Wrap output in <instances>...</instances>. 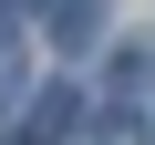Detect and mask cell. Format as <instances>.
I'll list each match as a JSON object with an SVG mask.
<instances>
[{"instance_id": "cell-3", "label": "cell", "mask_w": 155, "mask_h": 145, "mask_svg": "<svg viewBox=\"0 0 155 145\" xmlns=\"http://www.w3.org/2000/svg\"><path fill=\"white\" fill-rule=\"evenodd\" d=\"M114 93H155V52H124L114 62Z\"/></svg>"}, {"instance_id": "cell-2", "label": "cell", "mask_w": 155, "mask_h": 145, "mask_svg": "<svg viewBox=\"0 0 155 145\" xmlns=\"http://www.w3.org/2000/svg\"><path fill=\"white\" fill-rule=\"evenodd\" d=\"M41 11H52V42H62V52L93 42V0H41Z\"/></svg>"}, {"instance_id": "cell-4", "label": "cell", "mask_w": 155, "mask_h": 145, "mask_svg": "<svg viewBox=\"0 0 155 145\" xmlns=\"http://www.w3.org/2000/svg\"><path fill=\"white\" fill-rule=\"evenodd\" d=\"M11 72H21V62H11V42H0V83H11Z\"/></svg>"}, {"instance_id": "cell-1", "label": "cell", "mask_w": 155, "mask_h": 145, "mask_svg": "<svg viewBox=\"0 0 155 145\" xmlns=\"http://www.w3.org/2000/svg\"><path fill=\"white\" fill-rule=\"evenodd\" d=\"M72 124H83V104H72V83H41V93L21 104V145H62Z\"/></svg>"}]
</instances>
